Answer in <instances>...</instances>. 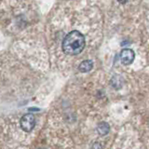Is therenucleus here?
<instances>
[{
	"label": "nucleus",
	"instance_id": "1",
	"mask_svg": "<svg viewBox=\"0 0 149 149\" xmlns=\"http://www.w3.org/2000/svg\"><path fill=\"white\" fill-rule=\"evenodd\" d=\"M85 37L79 31L74 30L65 36L63 41V50L67 55H77L85 48Z\"/></svg>",
	"mask_w": 149,
	"mask_h": 149
},
{
	"label": "nucleus",
	"instance_id": "2",
	"mask_svg": "<svg viewBox=\"0 0 149 149\" xmlns=\"http://www.w3.org/2000/svg\"><path fill=\"white\" fill-rule=\"evenodd\" d=\"M35 125H36V118L32 114H26L21 119V127L26 132H32V130L35 128Z\"/></svg>",
	"mask_w": 149,
	"mask_h": 149
},
{
	"label": "nucleus",
	"instance_id": "3",
	"mask_svg": "<svg viewBox=\"0 0 149 149\" xmlns=\"http://www.w3.org/2000/svg\"><path fill=\"white\" fill-rule=\"evenodd\" d=\"M135 58V53L130 49H123L120 52V61L125 65L132 64Z\"/></svg>",
	"mask_w": 149,
	"mask_h": 149
},
{
	"label": "nucleus",
	"instance_id": "4",
	"mask_svg": "<svg viewBox=\"0 0 149 149\" xmlns=\"http://www.w3.org/2000/svg\"><path fill=\"white\" fill-rule=\"evenodd\" d=\"M92 67H93L92 61L85 60V61H83L80 64H79L78 69H79V71L82 72V73H87V72H90L91 70L92 69Z\"/></svg>",
	"mask_w": 149,
	"mask_h": 149
},
{
	"label": "nucleus",
	"instance_id": "5",
	"mask_svg": "<svg viewBox=\"0 0 149 149\" xmlns=\"http://www.w3.org/2000/svg\"><path fill=\"white\" fill-rule=\"evenodd\" d=\"M97 132L99 133L102 136H104L107 133L110 132V126L108 125V123L106 122H101L99 123V125L97 126Z\"/></svg>",
	"mask_w": 149,
	"mask_h": 149
},
{
	"label": "nucleus",
	"instance_id": "6",
	"mask_svg": "<svg viewBox=\"0 0 149 149\" xmlns=\"http://www.w3.org/2000/svg\"><path fill=\"white\" fill-rule=\"evenodd\" d=\"M111 85L113 86V88L118 90V88H122L123 86V78L121 77L118 74H116L111 79Z\"/></svg>",
	"mask_w": 149,
	"mask_h": 149
},
{
	"label": "nucleus",
	"instance_id": "7",
	"mask_svg": "<svg viewBox=\"0 0 149 149\" xmlns=\"http://www.w3.org/2000/svg\"><path fill=\"white\" fill-rule=\"evenodd\" d=\"M91 149H102V144L99 142H96L92 144Z\"/></svg>",
	"mask_w": 149,
	"mask_h": 149
},
{
	"label": "nucleus",
	"instance_id": "8",
	"mask_svg": "<svg viewBox=\"0 0 149 149\" xmlns=\"http://www.w3.org/2000/svg\"><path fill=\"white\" fill-rule=\"evenodd\" d=\"M118 1L119 2V3H121V4H125V3H127L129 0H118Z\"/></svg>",
	"mask_w": 149,
	"mask_h": 149
}]
</instances>
